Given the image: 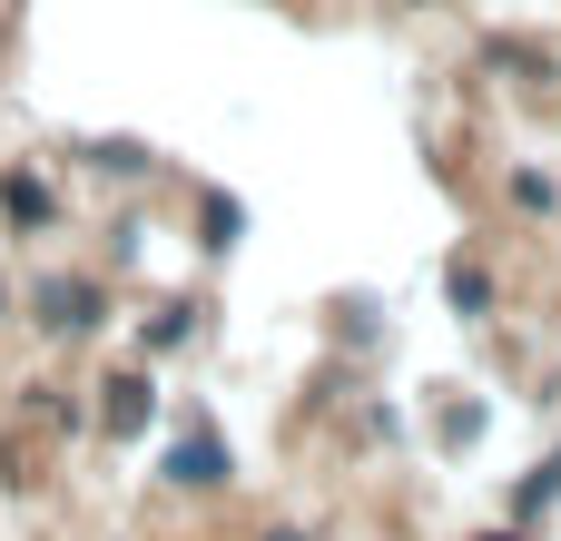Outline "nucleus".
Returning <instances> with one entry per match:
<instances>
[{
    "mask_svg": "<svg viewBox=\"0 0 561 541\" xmlns=\"http://www.w3.org/2000/svg\"><path fill=\"white\" fill-rule=\"evenodd\" d=\"M99 315H108L99 276H49L39 286V335H99Z\"/></svg>",
    "mask_w": 561,
    "mask_h": 541,
    "instance_id": "nucleus-1",
    "label": "nucleus"
},
{
    "mask_svg": "<svg viewBox=\"0 0 561 541\" xmlns=\"http://www.w3.org/2000/svg\"><path fill=\"white\" fill-rule=\"evenodd\" d=\"M227 473H237V463H227V444H217L207 424H187V444L168 453V483H178V493H217Z\"/></svg>",
    "mask_w": 561,
    "mask_h": 541,
    "instance_id": "nucleus-2",
    "label": "nucleus"
},
{
    "mask_svg": "<svg viewBox=\"0 0 561 541\" xmlns=\"http://www.w3.org/2000/svg\"><path fill=\"white\" fill-rule=\"evenodd\" d=\"M99 394H108V414H99V424H108V444H128V434L158 414V375H108Z\"/></svg>",
    "mask_w": 561,
    "mask_h": 541,
    "instance_id": "nucleus-3",
    "label": "nucleus"
},
{
    "mask_svg": "<svg viewBox=\"0 0 561 541\" xmlns=\"http://www.w3.org/2000/svg\"><path fill=\"white\" fill-rule=\"evenodd\" d=\"M0 207H10V227H20V237H39V227L59 217V207H49V187H39L30 168H10V177H0Z\"/></svg>",
    "mask_w": 561,
    "mask_h": 541,
    "instance_id": "nucleus-4",
    "label": "nucleus"
},
{
    "mask_svg": "<svg viewBox=\"0 0 561 541\" xmlns=\"http://www.w3.org/2000/svg\"><path fill=\"white\" fill-rule=\"evenodd\" d=\"M187 335H197V306H158V325H148L138 345H148V355H168V345H187Z\"/></svg>",
    "mask_w": 561,
    "mask_h": 541,
    "instance_id": "nucleus-5",
    "label": "nucleus"
},
{
    "mask_svg": "<svg viewBox=\"0 0 561 541\" xmlns=\"http://www.w3.org/2000/svg\"><path fill=\"white\" fill-rule=\"evenodd\" d=\"M237 227H247V217H237V197H207V256H227V246H237Z\"/></svg>",
    "mask_w": 561,
    "mask_h": 541,
    "instance_id": "nucleus-6",
    "label": "nucleus"
},
{
    "mask_svg": "<svg viewBox=\"0 0 561 541\" xmlns=\"http://www.w3.org/2000/svg\"><path fill=\"white\" fill-rule=\"evenodd\" d=\"M454 306L483 315V306H493V276H483V266H454Z\"/></svg>",
    "mask_w": 561,
    "mask_h": 541,
    "instance_id": "nucleus-7",
    "label": "nucleus"
},
{
    "mask_svg": "<svg viewBox=\"0 0 561 541\" xmlns=\"http://www.w3.org/2000/svg\"><path fill=\"white\" fill-rule=\"evenodd\" d=\"M561 493V463H542V473H533V483H523V513H542V503H552Z\"/></svg>",
    "mask_w": 561,
    "mask_h": 541,
    "instance_id": "nucleus-8",
    "label": "nucleus"
},
{
    "mask_svg": "<svg viewBox=\"0 0 561 541\" xmlns=\"http://www.w3.org/2000/svg\"><path fill=\"white\" fill-rule=\"evenodd\" d=\"M0 325H10V276H0Z\"/></svg>",
    "mask_w": 561,
    "mask_h": 541,
    "instance_id": "nucleus-9",
    "label": "nucleus"
},
{
    "mask_svg": "<svg viewBox=\"0 0 561 541\" xmlns=\"http://www.w3.org/2000/svg\"><path fill=\"white\" fill-rule=\"evenodd\" d=\"M266 541H316V532H266Z\"/></svg>",
    "mask_w": 561,
    "mask_h": 541,
    "instance_id": "nucleus-10",
    "label": "nucleus"
},
{
    "mask_svg": "<svg viewBox=\"0 0 561 541\" xmlns=\"http://www.w3.org/2000/svg\"><path fill=\"white\" fill-rule=\"evenodd\" d=\"M483 541H523V532H483Z\"/></svg>",
    "mask_w": 561,
    "mask_h": 541,
    "instance_id": "nucleus-11",
    "label": "nucleus"
}]
</instances>
